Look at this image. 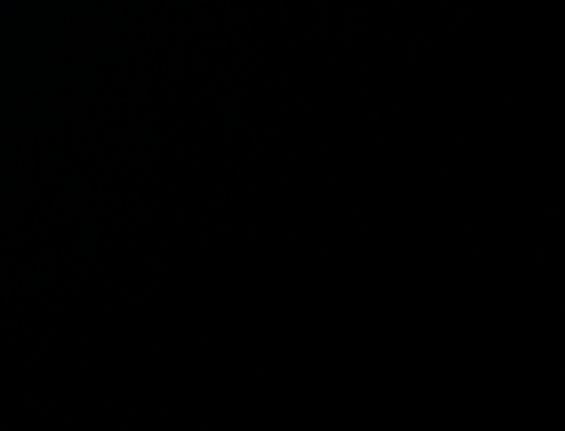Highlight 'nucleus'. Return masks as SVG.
<instances>
[]
</instances>
